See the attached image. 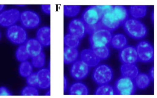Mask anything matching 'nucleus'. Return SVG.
<instances>
[{
    "label": "nucleus",
    "mask_w": 157,
    "mask_h": 98,
    "mask_svg": "<svg viewBox=\"0 0 157 98\" xmlns=\"http://www.w3.org/2000/svg\"><path fill=\"white\" fill-rule=\"evenodd\" d=\"M80 39L68 33L64 38L65 46L69 47L77 48L78 46Z\"/></svg>",
    "instance_id": "27"
},
{
    "label": "nucleus",
    "mask_w": 157,
    "mask_h": 98,
    "mask_svg": "<svg viewBox=\"0 0 157 98\" xmlns=\"http://www.w3.org/2000/svg\"><path fill=\"white\" fill-rule=\"evenodd\" d=\"M40 9L42 12L47 15H49L51 13V5L44 4L40 6Z\"/></svg>",
    "instance_id": "34"
},
{
    "label": "nucleus",
    "mask_w": 157,
    "mask_h": 98,
    "mask_svg": "<svg viewBox=\"0 0 157 98\" xmlns=\"http://www.w3.org/2000/svg\"><path fill=\"white\" fill-rule=\"evenodd\" d=\"M21 94L24 96H38L39 92L36 87L28 85L23 89Z\"/></svg>",
    "instance_id": "31"
},
{
    "label": "nucleus",
    "mask_w": 157,
    "mask_h": 98,
    "mask_svg": "<svg viewBox=\"0 0 157 98\" xmlns=\"http://www.w3.org/2000/svg\"><path fill=\"white\" fill-rule=\"evenodd\" d=\"M5 8V5H4L0 4V13Z\"/></svg>",
    "instance_id": "37"
},
{
    "label": "nucleus",
    "mask_w": 157,
    "mask_h": 98,
    "mask_svg": "<svg viewBox=\"0 0 157 98\" xmlns=\"http://www.w3.org/2000/svg\"><path fill=\"white\" fill-rule=\"evenodd\" d=\"M114 88L116 95H132L136 87L133 79L121 76L115 82Z\"/></svg>",
    "instance_id": "7"
},
{
    "label": "nucleus",
    "mask_w": 157,
    "mask_h": 98,
    "mask_svg": "<svg viewBox=\"0 0 157 98\" xmlns=\"http://www.w3.org/2000/svg\"><path fill=\"white\" fill-rule=\"evenodd\" d=\"M38 87L46 89L50 85V72L48 69L42 68L36 72Z\"/></svg>",
    "instance_id": "16"
},
{
    "label": "nucleus",
    "mask_w": 157,
    "mask_h": 98,
    "mask_svg": "<svg viewBox=\"0 0 157 98\" xmlns=\"http://www.w3.org/2000/svg\"><path fill=\"white\" fill-rule=\"evenodd\" d=\"M119 57L124 64H135L139 60L136 47L130 45L120 50Z\"/></svg>",
    "instance_id": "13"
},
{
    "label": "nucleus",
    "mask_w": 157,
    "mask_h": 98,
    "mask_svg": "<svg viewBox=\"0 0 157 98\" xmlns=\"http://www.w3.org/2000/svg\"><path fill=\"white\" fill-rule=\"evenodd\" d=\"M91 49L100 60L107 59L110 55V50L109 46L102 47Z\"/></svg>",
    "instance_id": "29"
},
{
    "label": "nucleus",
    "mask_w": 157,
    "mask_h": 98,
    "mask_svg": "<svg viewBox=\"0 0 157 98\" xmlns=\"http://www.w3.org/2000/svg\"><path fill=\"white\" fill-rule=\"evenodd\" d=\"M113 72L109 65L101 64L98 66L92 74V78L94 82L99 85L107 84L112 80Z\"/></svg>",
    "instance_id": "5"
},
{
    "label": "nucleus",
    "mask_w": 157,
    "mask_h": 98,
    "mask_svg": "<svg viewBox=\"0 0 157 98\" xmlns=\"http://www.w3.org/2000/svg\"><path fill=\"white\" fill-rule=\"evenodd\" d=\"M124 30L127 34L135 39H141L147 34V27L138 19L128 18L122 24Z\"/></svg>",
    "instance_id": "2"
},
{
    "label": "nucleus",
    "mask_w": 157,
    "mask_h": 98,
    "mask_svg": "<svg viewBox=\"0 0 157 98\" xmlns=\"http://www.w3.org/2000/svg\"><path fill=\"white\" fill-rule=\"evenodd\" d=\"M6 35L8 39L15 44H24L27 40L25 29L21 25L14 24L7 28Z\"/></svg>",
    "instance_id": "6"
},
{
    "label": "nucleus",
    "mask_w": 157,
    "mask_h": 98,
    "mask_svg": "<svg viewBox=\"0 0 157 98\" xmlns=\"http://www.w3.org/2000/svg\"><path fill=\"white\" fill-rule=\"evenodd\" d=\"M68 33L78 38L80 40L87 33V28L81 19L74 18L69 24Z\"/></svg>",
    "instance_id": "11"
},
{
    "label": "nucleus",
    "mask_w": 157,
    "mask_h": 98,
    "mask_svg": "<svg viewBox=\"0 0 157 98\" xmlns=\"http://www.w3.org/2000/svg\"><path fill=\"white\" fill-rule=\"evenodd\" d=\"M79 5H64L63 7L64 15L69 17H73L78 15L81 10Z\"/></svg>",
    "instance_id": "24"
},
{
    "label": "nucleus",
    "mask_w": 157,
    "mask_h": 98,
    "mask_svg": "<svg viewBox=\"0 0 157 98\" xmlns=\"http://www.w3.org/2000/svg\"><path fill=\"white\" fill-rule=\"evenodd\" d=\"M67 78L64 76L63 78V88L64 91H65L67 89Z\"/></svg>",
    "instance_id": "36"
},
{
    "label": "nucleus",
    "mask_w": 157,
    "mask_h": 98,
    "mask_svg": "<svg viewBox=\"0 0 157 98\" xmlns=\"http://www.w3.org/2000/svg\"><path fill=\"white\" fill-rule=\"evenodd\" d=\"M138 60L144 63L150 62L154 58V49L148 42L143 40L140 42L136 47Z\"/></svg>",
    "instance_id": "9"
},
{
    "label": "nucleus",
    "mask_w": 157,
    "mask_h": 98,
    "mask_svg": "<svg viewBox=\"0 0 157 98\" xmlns=\"http://www.w3.org/2000/svg\"><path fill=\"white\" fill-rule=\"evenodd\" d=\"M101 14L100 25L111 32L117 29L128 18L125 9L120 5H100Z\"/></svg>",
    "instance_id": "1"
},
{
    "label": "nucleus",
    "mask_w": 157,
    "mask_h": 98,
    "mask_svg": "<svg viewBox=\"0 0 157 98\" xmlns=\"http://www.w3.org/2000/svg\"><path fill=\"white\" fill-rule=\"evenodd\" d=\"M50 28L48 26H44L37 30L36 39L43 46H48L50 44Z\"/></svg>",
    "instance_id": "17"
},
{
    "label": "nucleus",
    "mask_w": 157,
    "mask_h": 98,
    "mask_svg": "<svg viewBox=\"0 0 157 98\" xmlns=\"http://www.w3.org/2000/svg\"><path fill=\"white\" fill-rule=\"evenodd\" d=\"M26 78V82L28 85L35 87H38L36 72H33Z\"/></svg>",
    "instance_id": "32"
},
{
    "label": "nucleus",
    "mask_w": 157,
    "mask_h": 98,
    "mask_svg": "<svg viewBox=\"0 0 157 98\" xmlns=\"http://www.w3.org/2000/svg\"><path fill=\"white\" fill-rule=\"evenodd\" d=\"M79 55L77 48L65 46L63 50V60L67 64H72L77 60Z\"/></svg>",
    "instance_id": "20"
},
{
    "label": "nucleus",
    "mask_w": 157,
    "mask_h": 98,
    "mask_svg": "<svg viewBox=\"0 0 157 98\" xmlns=\"http://www.w3.org/2000/svg\"><path fill=\"white\" fill-rule=\"evenodd\" d=\"M122 76L134 79L139 73L138 68L135 64H124L120 68Z\"/></svg>",
    "instance_id": "18"
},
{
    "label": "nucleus",
    "mask_w": 157,
    "mask_h": 98,
    "mask_svg": "<svg viewBox=\"0 0 157 98\" xmlns=\"http://www.w3.org/2000/svg\"><path fill=\"white\" fill-rule=\"evenodd\" d=\"M69 94L71 95H87L89 93L87 86L80 82L73 84L69 88Z\"/></svg>",
    "instance_id": "23"
},
{
    "label": "nucleus",
    "mask_w": 157,
    "mask_h": 98,
    "mask_svg": "<svg viewBox=\"0 0 157 98\" xmlns=\"http://www.w3.org/2000/svg\"><path fill=\"white\" fill-rule=\"evenodd\" d=\"M133 80L136 88L143 89L149 85L151 80L149 75L147 74L139 73Z\"/></svg>",
    "instance_id": "21"
},
{
    "label": "nucleus",
    "mask_w": 157,
    "mask_h": 98,
    "mask_svg": "<svg viewBox=\"0 0 157 98\" xmlns=\"http://www.w3.org/2000/svg\"><path fill=\"white\" fill-rule=\"evenodd\" d=\"M1 33L0 32V39L1 38Z\"/></svg>",
    "instance_id": "38"
},
{
    "label": "nucleus",
    "mask_w": 157,
    "mask_h": 98,
    "mask_svg": "<svg viewBox=\"0 0 157 98\" xmlns=\"http://www.w3.org/2000/svg\"><path fill=\"white\" fill-rule=\"evenodd\" d=\"M101 14L97 5H92L86 7L83 11L81 19L86 24L89 34L100 26Z\"/></svg>",
    "instance_id": "3"
},
{
    "label": "nucleus",
    "mask_w": 157,
    "mask_h": 98,
    "mask_svg": "<svg viewBox=\"0 0 157 98\" xmlns=\"http://www.w3.org/2000/svg\"><path fill=\"white\" fill-rule=\"evenodd\" d=\"M26 49L31 58L42 52L43 46L36 38L27 39L25 43Z\"/></svg>",
    "instance_id": "15"
},
{
    "label": "nucleus",
    "mask_w": 157,
    "mask_h": 98,
    "mask_svg": "<svg viewBox=\"0 0 157 98\" xmlns=\"http://www.w3.org/2000/svg\"><path fill=\"white\" fill-rule=\"evenodd\" d=\"M81 60L89 67L97 66L100 60L91 49L82 50L80 53Z\"/></svg>",
    "instance_id": "14"
},
{
    "label": "nucleus",
    "mask_w": 157,
    "mask_h": 98,
    "mask_svg": "<svg viewBox=\"0 0 157 98\" xmlns=\"http://www.w3.org/2000/svg\"><path fill=\"white\" fill-rule=\"evenodd\" d=\"M96 95H116L113 87L108 84L99 85L95 93Z\"/></svg>",
    "instance_id": "26"
},
{
    "label": "nucleus",
    "mask_w": 157,
    "mask_h": 98,
    "mask_svg": "<svg viewBox=\"0 0 157 98\" xmlns=\"http://www.w3.org/2000/svg\"><path fill=\"white\" fill-rule=\"evenodd\" d=\"M128 11L132 18L138 19L146 15L147 6L145 5H132L130 6Z\"/></svg>",
    "instance_id": "22"
},
{
    "label": "nucleus",
    "mask_w": 157,
    "mask_h": 98,
    "mask_svg": "<svg viewBox=\"0 0 157 98\" xmlns=\"http://www.w3.org/2000/svg\"><path fill=\"white\" fill-rule=\"evenodd\" d=\"M151 80L154 81V67H151L149 71V75Z\"/></svg>",
    "instance_id": "35"
},
{
    "label": "nucleus",
    "mask_w": 157,
    "mask_h": 98,
    "mask_svg": "<svg viewBox=\"0 0 157 98\" xmlns=\"http://www.w3.org/2000/svg\"><path fill=\"white\" fill-rule=\"evenodd\" d=\"M31 58V64L33 66L36 68H41L45 64V56L44 53L43 52Z\"/></svg>",
    "instance_id": "30"
},
{
    "label": "nucleus",
    "mask_w": 157,
    "mask_h": 98,
    "mask_svg": "<svg viewBox=\"0 0 157 98\" xmlns=\"http://www.w3.org/2000/svg\"><path fill=\"white\" fill-rule=\"evenodd\" d=\"M15 56L19 61L22 62L27 60L30 57L24 44L19 45L15 52Z\"/></svg>",
    "instance_id": "28"
},
{
    "label": "nucleus",
    "mask_w": 157,
    "mask_h": 98,
    "mask_svg": "<svg viewBox=\"0 0 157 98\" xmlns=\"http://www.w3.org/2000/svg\"><path fill=\"white\" fill-rule=\"evenodd\" d=\"M90 67L83 61L76 60L72 64L70 73L72 77L76 80H81L88 75Z\"/></svg>",
    "instance_id": "12"
},
{
    "label": "nucleus",
    "mask_w": 157,
    "mask_h": 98,
    "mask_svg": "<svg viewBox=\"0 0 157 98\" xmlns=\"http://www.w3.org/2000/svg\"><path fill=\"white\" fill-rule=\"evenodd\" d=\"M12 94L10 91L5 86L0 87V96H10Z\"/></svg>",
    "instance_id": "33"
},
{
    "label": "nucleus",
    "mask_w": 157,
    "mask_h": 98,
    "mask_svg": "<svg viewBox=\"0 0 157 98\" xmlns=\"http://www.w3.org/2000/svg\"><path fill=\"white\" fill-rule=\"evenodd\" d=\"M19 20L25 29H33L37 27L40 23L39 14L33 10L26 9L21 12Z\"/></svg>",
    "instance_id": "8"
},
{
    "label": "nucleus",
    "mask_w": 157,
    "mask_h": 98,
    "mask_svg": "<svg viewBox=\"0 0 157 98\" xmlns=\"http://www.w3.org/2000/svg\"><path fill=\"white\" fill-rule=\"evenodd\" d=\"M33 66L27 60L21 62L19 67V72L22 77L26 78L33 73Z\"/></svg>",
    "instance_id": "25"
},
{
    "label": "nucleus",
    "mask_w": 157,
    "mask_h": 98,
    "mask_svg": "<svg viewBox=\"0 0 157 98\" xmlns=\"http://www.w3.org/2000/svg\"><path fill=\"white\" fill-rule=\"evenodd\" d=\"M91 49L109 46L112 36V32L101 26L89 34Z\"/></svg>",
    "instance_id": "4"
},
{
    "label": "nucleus",
    "mask_w": 157,
    "mask_h": 98,
    "mask_svg": "<svg viewBox=\"0 0 157 98\" xmlns=\"http://www.w3.org/2000/svg\"><path fill=\"white\" fill-rule=\"evenodd\" d=\"M128 41L126 36L121 33L112 35L110 44L113 48L121 50L127 45Z\"/></svg>",
    "instance_id": "19"
},
{
    "label": "nucleus",
    "mask_w": 157,
    "mask_h": 98,
    "mask_svg": "<svg viewBox=\"0 0 157 98\" xmlns=\"http://www.w3.org/2000/svg\"><path fill=\"white\" fill-rule=\"evenodd\" d=\"M21 12L17 9L4 10L0 13V25L8 27L19 20Z\"/></svg>",
    "instance_id": "10"
}]
</instances>
